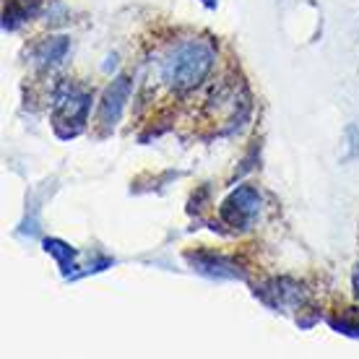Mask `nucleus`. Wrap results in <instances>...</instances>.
<instances>
[{
	"label": "nucleus",
	"instance_id": "nucleus-9",
	"mask_svg": "<svg viewBox=\"0 0 359 359\" xmlns=\"http://www.w3.org/2000/svg\"><path fill=\"white\" fill-rule=\"evenodd\" d=\"M351 281H354V294L359 297V266L354 269V276H351Z\"/></svg>",
	"mask_w": 359,
	"mask_h": 359
},
{
	"label": "nucleus",
	"instance_id": "nucleus-10",
	"mask_svg": "<svg viewBox=\"0 0 359 359\" xmlns=\"http://www.w3.org/2000/svg\"><path fill=\"white\" fill-rule=\"evenodd\" d=\"M203 6L206 8H216V0H203Z\"/></svg>",
	"mask_w": 359,
	"mask_h": 359
},
{
	"label": "nucleus",
	"instance_id": "nucleus-8",
	"mask_svg": "<svg viewBox=\"0 0 359 359\" xmlns=\"http://www.w3.org/2000/svg\"><path fill=\"white\" fill-rule=\"evenodd\" d=\"M45 250L57 258V263H60V269H63L65 276H71V271L76 269V266H73V255H76V250H71V248H68L65 243H60V240H45Z\"/></svg>",
	"mask_w": 359,
	"mask_h": 359
},
{
	"label": "nucleus",
	"instance_id": "nucleus-6",
	"mask_svg": "<svg viewBox=\"0 0 359 359\" xmlns=\"http://www.w3.org/2000/svg\"><path fill=\"white\" fill-rule=\"evenodd\" d=\"M188 261L196 266L201 273H208L214 278H224V276H240L234 271L232 263H226L224 258H219L214 252H188Z\"/></svg>",
	"mask_w": 359,
	"mask_h": 359
},
{
	"label": "nucleus",
	"instance_id": "nucleus-5",
	"mask_svg": "<svg viewBox=\"0 0 359 359\" xmlns=\"http://www.w3.org/2000/svg\"><path fill=\"white\" fill-rule=\"evenodd\" d=\"M71 50V39L68 36H50L34 50V63L39 68H55L63 63V57Z\"/></svg>",
	"mask_w": 359,
	"mask_h": 359
},
{
	"label": "nucleus",
	"instance_id": "nucleus-1",
	"mask_svg": "<svg viewBox=\"0 0 359 359\" xmlns=\"http://www.w3.org/2000/svg\"><path fill=\"white\" fill-rule=\"evenodd\" d=\"M214 60L216 47L208 39L190 36V39L177 42L164 55L162 65H159V79L170 91L185 94L206 81V76L214 68Z\"/></svg>",
	"mask_w": 359,
	"mask_h": 359
},
{
	"label": "nucleus",
	"instance_id": "nucleus-7",
	"mask_svg": "<svg viewBox=\"0 0 359 359\" xmlns=\"http://www.w3.org/2000/svg\"><path fill=\"white\" fill-rule=\"evenodd\" d=\"M39 11V0H8L3 11V29H16Z\"/></svg>",
	"mask_w": 359,
	"mask_h": 359
},
{
	"label": "nucleus",
	"instance_id": "nucleus-3",
	"mask_svg": "<svg viewBox=\"0 0 359 359\" xmlns=\"http://www.w3.org/2000/svg\"><path fill=\"white\" fill-rule=\"evenodd\" d=\"M261 211V196L258 190L250 188V185H240L237 190H232L226 201L219 208V216L226 226H234V229H245L252 219Z\"/></svg>",
	"mask_w": 359,
	"mask_h": 359
},
{
	"label": "nucleus",
	"instance_id": "nucleus-2",
	"mask_svg": "<svg viewBox=\"0 0 359 359\" xmlns=\"http://www.w3.org/2000/svg\"><path fill=\"white\" fill-rule=\"evenodd\" d=\"M91 107V91L81 89L71 81H63L53 97V126L60 138H73L86 126Z\"/></svg>",
	"mask_w": 359,
	"mask_h": 359
},
{
	"label": "nucleus",
	"instance_id": "nucleus-4",
	"mask_svg": "<svg viewBox=\"0 0 359 359\" xmlns=\"http://www.w3.org/2000/svg\"><path fill=\"white\" fill-rule=\"evenodd\" d=\"M130 89H133V81L128 76H117L112 86L104 91V97L99 102V112H97V123L102 126L104 133H109L112 128L117 126V120L126 109V102L130 97Z\"/></svg>",
	"mask_w": 359,
	"mask_h": 359
}]
</instances>
